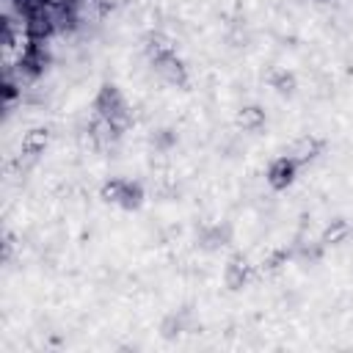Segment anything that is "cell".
I'll return each instance as SVG.
<instances>
[{"label": "cell", "instance_id": "cell-5", "mask_svg": "<svg viewBox=\"0 0 353 353\" xmlns=\"http://www.w3.org/2000/svg\"><path fill=\"white\" fill-rule=\"evenodd\" d=\"M47 146H50V130L47 127H30L19 141V157L36 160L39 154H44Z\"/></svg>", "mask_w": 353, "mask_h": 353}, {"label": "cell", "instance_id": "cell-7", "mask_svg": "<svg viewBox=\"0 0 353 353\" xmlns=\"http://www.w3.org/2000/svg\"><path fill=\"white\" fill-rule=\"evenodd\" d=\"M350 234H353L350 221H347V218H334V221H328V223L323 226V232H320V245H323V248L342 245Z\"/></svg>", "mask_w": 353, "mask_h": 353}, {"label": "cell", "instance_id": "cell-2", "mask_svg": "<svg viewBox=\"0 0 353 353\" xmlns=\"http://www.w3.org/2000/svg\"><path fill=\"white\" fill-rule=\"evenodd\" d=\"M94 110H97V116L113 119V116H119V113H124V110H127V102H124V97H121V91H119L116 85L105 83V85L97 91Z\"/></svg>", "mask_w": 353, "mask_h": 353}, {"label": "cell", "instance_id": "cell-9", "mask_svg": "<svg viewBox=\"0 0 353 353\" xmlns=\"http://www.w3.org/2000/svg\"><path fill=\"white\" fill-rule=\"evenodd\" d=\"M268 83H270V88H273L276 94H281V97H290V94L298 88V77H295V72H290L287 66H276V69H270Z\"/></svg>", "mask_w": 353, "mask_h": 353}, {"label": "cell", "instance_id": "cell-13", "mask_svg": "<svg viewBox=\"0 0 353 353\" xmlns=\"http://www.w3.org/2000/svg\"><path fill=\"white\" fill-rule=\"evenodd\" d=\"M287 259H290V251L287 248H279V251L268 254V259H262V270L265 273H276V270H281L287 265Z\"/></svg>", "mask_w": 353, "mask_h": 353}, {"label": "cell", "instance_id": "cell-10", "mask_svg": "<svg viewBox=\"0 0 353 353\" xmlns=\"http://www.w3.org/2000/svg\"><path fill=\"white\" fill-rule=\"evenodd\" d=\"M143 52H146V58L154 63V61H160V58H165V55H171V52H176V50H174V41H171L168 36L152 33V36L146 39V44H143Z\"/></svg>", "mask_w": 353, "mask_h": 353}, {"label": "cell", "instance_id": "cell-6", "mask_svg": "<svg viewBox=\"0 0 353 353\" xmlns=\"http://www.w3.org/2000/svg\"><path fill=\"white\" fill-rule=\"evenodd\" d=\"M323 146H325L323 138H317V135H301V138L290 146V157H292L298 165H303V163L314 160V157L323 152Z\"/></svg>", "mask_w": 353, "mask_h": 353}, {"label": "cell", "instance_id": "cell-4", "mask_svg": "<svg viewBox=\"0 0 353 353\" xmlns=\"http://www.w3.org/2000/svg\"><path fill=\"white\" fill-rule=\"evenodd\" d=\"M251 276H254V268H251L248 259H243V256H232V259L226 262V268H223V284H226V290H232V292H240L243 287H248Z\"/></svg>", "mask_w": 353, "mask_h": 353}, {"label": "cell", "instance_id": "cell-16", "mask_svg": "<svg viewBox=\"0 0 353 353\" xmlns=\"http://www.w3.org/2000/svg\"><path fill=\"white\" fill-rule=\"evenodd\" d=\"M314 3H320V6H328V3H334V0H314Z\"/></svg>", "mask_w": 353, "mask_h": 353}, {"label": "cell", "instance_id": "cell-14", "mask_svg": "<svg viewBox=\"0 0 353 353\" xmlns=\"http://www.w3.org/2000/svg\"><path fill=\"white\" fill-rule=\"evenodd\" d=\"M226 237H229V229H221V226H215V229H212V234H210V237H204V245H207V248H218V245H226V243H223Z\"/></svg>", "mask_w": 353, "mask_h": 353}, {"label": "cell", "instance_id": "cell-3", "mask_svg": "<svg viewBox=\"0 0 353 353\" xmlns=\"http://www.w3.org/2000/svg\"><path fill=\"white\" fill-rule=\"evenodd\" d=\"M154 69H157V74H160L168 85H176V88H185V85H188V66H185V61H182L176 52H171V55L154 61Z\"/></svg>", "mask_w": 353, "mask_h": 353}, {"label": "cell", "instance_id": "cell-12", "mask_svg": "<svg viewBox=\"0 0 353 353\" xmlns=\"http://www.w3.org/2000/svg\"><path fill=\"white\" fill-rule=\"evenodd\" d=\"M121 190H124V179H121V176L105 179V182H102V188H99V199H102L105 204H119Z\"/></svg>", "mask_w": 353, "mask_h": 353}, {"label": "cell", "instance_id": "cell-11", "mask_svg": "<svg viewBox=\"0 0 353 353\" xmlns=\"http://www.w3.org/2000/svg\"><path fill=\"white\" fill-rule=\"evenodd\" d=\"M141 204H143V188H141V182L124 179V190H121V199H119V204H116V207H121V210L132 212V210H138Z\"/></svg>", "mask_w": 353, "mask_h": 353}, {"label": "cell", "instance_id": "cell-15", "mask_svg": "<svg viewBox=\"0 0 353 353\" xmlns=\"http://www.w3.org/2000/svg\"><path fill=\"white\" fill-rule=\"evenodd\" d=\"M176 334H179V320H176V317H168V320L163 323V336H165V339H174Z\"/></svg>", "mask_w": 353, "mask_h": 353}, {"label": "cell", "instance_id": "cell-8", "mask_svg": "<svg viewBox=\"0 0 353 353\" xmlns=\"http://www.w3.org/2000/svg\"><path fill=\"white\" fill-rule=\"evenodd\" d=\"M265 121H268V113H265V108H259V105H243V108L234 113V124H237L240 130H245V132H254V130L265 127Z\"/></svg>", "mask_w": 353, "mask_h": 353}, {"label": "cell", "instance_id": "cell-1", "mask_svg": "<svg viewBox=\"0 0 353 353\" xmlns=\"http://www.w3.org/2000/svg\"><path fill=\"white\" fill-rule=\"evenodd\" d=\"M295 176H298V163H295L290 154L276 157V160L268 165V174H265V179H268V185H270L273 190H287V188L295 182Z\"/></svg>", "mask_w": 353, "mask_h": 353}]
</instances>
